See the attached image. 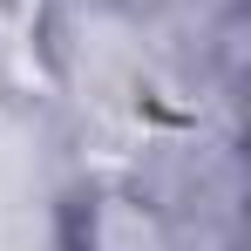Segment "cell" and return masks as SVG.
Here are the masks:
<instances>
[{"label":"cell","instance_id":"cell-1","mask_svg":"<svg viewBox=\"0 0 251 251\" xmlns=\"http://www.w3.org/2000/svg\"><path fill=\"white\" fill-rule=\"evenodd\" d=\"M75 251H176V231L150 197L102 190L75 210Z\"/></svg>","mask_w":251,"mask_h":251}]
</instances>
